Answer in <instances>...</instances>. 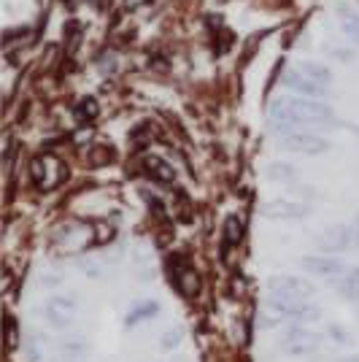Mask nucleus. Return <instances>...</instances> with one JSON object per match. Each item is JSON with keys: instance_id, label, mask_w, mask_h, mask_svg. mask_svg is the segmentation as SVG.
I'll use <instances>...</instances> for the list:
<instances>
[{"instance_id": "14", "label": "nucleus", "mask_w": 359, "mask_h": 362, "mask_svg": "<svg viewBox=\"0 0 359 362\" xmlns=\"http://www.w3.org/2000/svg\"><path fill=\"white\" fill-rule=\"evenodd\" d=\"M298 71L305 74L308 78H314L316 84H322V87H329V81H332V74H329L324 65H316V62H300Z\"/></svg>"}, {"instance_id": "12", "label": "nucleus", "mask_w": 359, "mask_h": 362, "mask_svg": "<svg viewBox=\"0 0 359 362\" xmlns=\"http://www.w3.org/2000/svg\"><path fill=\"white\" fill-rule=\"evenodd\" d=\"M160 311H163L160 300H141V303H135L133 308L127 311V317H124V327H138V325H143V322L154 319L157 314H160Z\"/></svg>"}, {"instance_id": "16", "label": "nucleus", "mask_w": 359, "mask_h": 362, "mask_svg": "<svg viewBox=\"0 0 359 362\" xmlns=\"http://www.w3.org/2000/svg\"><path fill=\"white\" fill-rule=\"evenodd\" d=\"M240 235H243V219L233 214V216L225 222V252L227 249H233V246H238Z\"/></svg>"}, {"instance_id": "21", "label": "nucleus", "mask_w": 359, "mask_h": 362, "mask_svg": "<svg viewBox=\"0 0 359 362\" xmlns=\"http://www.w3.org/2000/svg\"><path fill=\"white\" fill-rule=\"evenodd\" d=\"M329 335L335 338V344H348V332H346L343 327H338V325L329 327Z\"/></svg>"}, {"instance_id": "2", "label": "nucleus", "mask_w": 359, "mask_h": 362, "mask_svg": "<svg viewBox=\"0 0 359 362\" xmlns=\"http://www.w3.org/2000/svg\"><path fill=\"white\" fill-rule=\"evenodd\" d=\"M268 314L262 319V327H278V325H311L322 317L319 305H314L311 300H281V298H270L265 300Z\"/></svg>"}, {"instance_id": "6", "label": "nucleus", "mask_w": 359, "mask_h": 362, "mask_svg": "<svg viewBox=\"0 0 359 362\" xmlns=\"http://www.w3.org/2000/svg\"><path fill=\"white\" fill-rule=\"evenodd\" d=\"M44 314H46L49 327H54V330H68L76 319V300L73 298H65V295H54V298L46 300Z\"/></svg>"}, {"instance_id": "4", "label": "nucleus", "mask_w": 359, "mask_h": 362, "mask_svg": "<svg viewBox=\"0 0 359 362\" xmlns=\"http://www.w3.org/2000/svg\"><path fill=\"white\" fill-rule=\"evenodd\" d=\"M65 176H68V168L62 165L57 157H52V154H41V157H35L30 163L33 184H35L38 189H44V192L60 187Z\"/></svg>"}, {"instance_id": "17", "label": "nucleus", "mask_w": 359, "mask_h": 362, "mask_svg": "<svg viewBox=\"0 0 359 362\" xmlns=\"http://www.w3.org/2000/svg\"><path fill=\"white\" fill-rule=\"evenodd\" d=\"M98 111H100V106H98V100L95 98H84L78 106H76V117L81 122H90L98 117Z\"/></svg>"}, {"instance_id": "18", "label": "nucleus", "mask_w": 359, "mask_h": 362, "mask_svg": "<svg viewBox=\"0 0 359 362\" xmlns=\"http://www.w3.org/2000/svg\"><path fill=\"white\" fill-rule=\"evenodd\" d=\"M343 33L354 41V44H359V11H348V14H343Z\"/></svg>"}, {"instance_id": "22", "label": "nucleus", "mask_w": 359, "mask_h": 362, "mask_svg": "<svg viewBox=\"0 0 359 362\" xmlns=\"http://www.w3.org/2000/svg\"><path fill=\"white\" fill-rule=\"evenodd\" d=\"M143 3H146V0H124L127 8H138V6H143Z\"/></svg>"}, {"instance_id": "3", "label": "nucleus", "mask_w": 359, "mask_h": 362, "mask_svg": "<svg viewBox=\"0 0 359 362\" xmlns=\"http://www.w3.org/2000/svg\"><path fill=\"white\" fill-rule=\"evenodd\" d=\"M278 346H281V351L292 354V357H308V354H314L316 349L322 346V335L311 330V327H305V325H292L281 335Z\"/></svg>"}, {"instance_id": "23", "label": "nucleus", "mask_w": 359, "mask_h": 362, "mask_svg": "<svg viewBox=\"0 0 359 362\" xmlns=\"http://www.w3.org/2000/svg\"><path fill=\"white\" fill-rule=\"evenodd\" d=\"M341 362H359V357H357V354H348V357H343Z\"/></svg>"}, {"instance_id": "8", "label": "nucleus", "mask_w": 359, "mask_h": 362, "mask_svg": "<svg viewBox=\"0 0 359 362\" xmlns=\"http://www.w3.org/2000/svg\"><path fill=\"white\" fill-rule=\"evenodd\" d=\"M302 268L308 273H314L319 279H343L346 273V265L338 259V257H329V255H311V257H302V262H300Z\"/></svg>"}, {"instance_id": "15", "label": "nucleus", "mask_w": 359, "mask_h": 362, "mask_svg": "<svg viewBox=\"0 0 359 362\" xmlns=\"http://www.w3.org/2000/svg\"><path fill=\"white\" fill-rule=\"evenodd\" d=\"M341 295H343L346 300L359 303V268H351L341 279Z\"/></svg>"}, {"instance_id": "1", "label": "nucleus", "mask_w": 359, "mask_h": 362, "mask_svg": "<svg viewBox=\"0 0 359 362\" xmlns=\"http://www.w3.org/2000/svg\"><path fill=\"white\" fill-rule=\"evenodd\" d=\"M270 124L281 133H292L308 124H327L332 122V108L311 98H278L270 103Z\"/></svg>"}, {"instance_id": "9", "label": "nucleus", "mask_w": 359, "mask_h": 362, "mask_svg": "<svg viewBox=\"0 0 359 362\" xmlns=\"http://www.w3.org/2000/svg\"><path fill=\"white\" fill-rule=\"evenodd\" d=\"M357 238V230H351L348 225H335L329 227L324 235H319V249L322 252H346Z\"/></svg>"}, {"instance_id": "11", "label": "nucleus", "mask_w": 359, "mask_h": 362, "mask_svg": "<svg viewBox=\"0 0 359 362\" xmlns=\"http://www.w3.org/2000/svg\"><path fill=\"white\" fill-rule=\"evenodd\" d=\"M259 211H262V216H268V219H300V216H305L311 209L305 203H295V200H270Z\"/></svg>"}, {"instance_id": "5", "label": "nucleus", "mask_w": 359, "mask_h": 362, "mask_svg": "<svg viewBox=\"0 0 359 362\" xmlns=\"http://www.w3.org/2000/svg\"><path fill=\"white\" fill-rule=\"evenodd\" d=\"M316 287L311 281L300 279V276H270L268 279V295L270 298H281V300H311Z\"/></svg>"}, {"instance_id": "7", "label": "nucleus", "mask_w": 359, "mask_h": 362, "mask_svg": "<svg viewBox=\"0 0 359 362\" xmlns=\"http://www.w3.org/2000/svg\"><path fill=\"white\" fill-rule=\"evenodd\" d=\"M281 144H284V149L298 151V154H322V151L329 149V144L322 136H316V133H302V130L284 133V136H281Z\"/></svg>"}, {"instance_id": "19", "label": "nucleus", "mask_w": 359, "mask_h": 362, "mask_svg": "<svg viewBox=\"0 0 359 362\" xmlns=\"http://www.w3.org/2000/svg\"><path fill=\"white\" fill-rule=\"evenodd\" d=\"M181 338H184V330H181V327H170V330L163 332V341H160V346H163L165 351H170V349L179 346Z\"/></svg>"}, {"instance_id": "24", "label": "nucleus", "mask_w": 359, "mask_h": 362, "mask_svg": "<svg viewBox=\"0 0 359 362\" xmlns=\"http://www.w3.org/2000/svg\"><path fill=\"white\" fill-rule=\"evenodd\" d=\"M354 230H357V238H359V222H357V227H354Z\"/></svg>"}, {"instance_id": "20", "label": "nucleus", "mask_w": 359, "mask_h": 362, "mask_svg": "<svg viewBox=\"0 0 359 362\" xmlns=\"http://www.w3.org/2000/svg\"><path fill=\"white\" fill-rule=\"evenodd\" d=\"M270 176H273V179H292V168L289 165H270Z\"/></svg>"}, {"instance_id": "13", "label": "nucleus", "mask_w": 359, "mask_h": 362, "mask_svg": "<svg viewBox=\"0 0 359 362\" xmlns=\"http://www.w3.org/2000/svg\"><path fill=\"white\" fill-rule=\"evenodd\" d=\"M143 168H146V173H149L154 181H160V184H173L176 181V170L173 165L163 160V157H157V154H149L146 160H143Z\"/></svg>"}, {"instance_id": "10", "label": "nucleus", "mask_w": 359, "mask_h": 362, "mask_svg": "<svg viewBox=\"0 0 359 362\" xmlns=\"http://www.w3.org/2000/svg\"><path fill=\"white\" fill-rule=\"evenodd\" d=\"M284 84L289 87L292 92H298L302 98H311V100H319L327 87H322V84H316L314 78H308L305 74H300L298 68H289L284 74Z\"/></svg>"}]
</instances>
